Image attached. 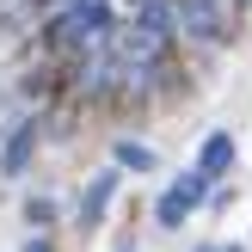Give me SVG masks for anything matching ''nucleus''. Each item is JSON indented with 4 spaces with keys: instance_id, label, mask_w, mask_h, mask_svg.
<instances>
[{
    "instance_id": "4",
    "label": "nucleus",
    "mask_w": 252,
    "mask_h": 252,
    "mask_svg": "<svg viewBox=\"0 0 252 252\" xmlns=\"http://www.w3.org/2000/svg\"><path fill=\"white\" fill-rule=\"evenodd\" d=\"M31 154H37V117H25V123H12L6 148H0V179H19L31 166Z\"/></svg>"
},
{
    "instance_id": "6",
    "label": "nucleus",
    "mask_w": 252,
    "mask_h": 252,
    "mask_svg": "<svg viewBox=\"0 0 252 252\" xmlns=\"http://www.w3.org/2000/svg\"><path fill=\"white\" fill-rule=\"evenodd\" d=\"M228 166H234V135H228V129H216V135L203 142V154H197V172H209V179H221Z\"/></svg>"
},
{
    "instance_id": "1",
    "label": "nucleus",
    "mask_w": 252,
    "mask_h": 252,
    "mask_svg": "<svg viewBox=\"0 0 252 252\" xmlns=\"http://www.w3.org/2000/svg\"><path fill=\"white\" fill-rule=\"evenodd\" d=\"M117 19H111V0H62L56 25H49V43L56 49H105Z\"/></svg>"
},
{
    "instance_id": "7",
    "label": "nucleus",
    "mask_w": 252,
    "mask_h": 252,
    "mask_svg": "<svg viewBox=\"0 0 252 252\" xmlns=\"http://www.w3.org/2000/svg\"><path fill=\"white\" fill-rule=\"evenodd\" d=\"M117 166L148 172V166H154V148H142V142H117Z\"/></svg>"
},
{
    "instance_id": "2",
    "label": "nucleus",
    "mask_w": 252,
    "mask_h": 252,
    "mask_svg": "<svg viewBox=\"0 0 252 252\" xmlns=\"http://www.w3.org/2000/svg\"><path fill=\"white\" fill-rule=\"evenodd\" d=\"M209 185H216L209 172H185V179H172L166 191H160V203H154V221H160V228H185V216L209 197Z\"/></svg>"
},
{
    "instance_id": "9",
    "label": "nucleus",
    "mask_w": 252,
    "mask_h": 252,
    "mask_svg": "<svg viewBox=\"0 0 252 252\" xmlns=\"http://www.w3.org/2000/svg\"><path fill=\"white\" fill-rule=\"evenodd\" d=\"M25 252H49V240H25Z\"/></svg>"
},
{
    "instance_id": "8",
    "label": "nucleus",
    "mask_w": 252,
    "mask_h": 252,
    "mask_svg": "<svg viewBox=\"0 0 252 252\" xmlns=\"http://www.w3.org/2000/svg\"><path fill=\"white\" fill-rule=\"evenodd\" d=\"M25 216H31V221H37V228H43V221H49V216H56V203H49V197H31V209H25Z\"/></svg>"
},
{
    "instance_id": "3",
    "label": "nucleus",
    "mask_w": 252,
    "mask_h": 252,
    "mask_svg": "<svg viewBox=\"0 0 252 252\" xmlns=\"http://www.w3.org/2000/svg\"><path fill=\"white\" fill-rule=\"evenodd\" d=\"M172 6H179V25H185L191 37L216 43V37L234 25V6H240V0H172Z\"/></svg>"
},
{
    "instance_id": "5",
    "label": "nucleus",
    "mask_w": 252,
    "mask_h": 252,
    "mask_svg": "<svg viewBox=\"0 0 252 252\" xmlns=\"http://www.w3.org/2000/svg\"><path fill=\"white\" fill-rule=\"evenodd\" d=\"M111 197H117V172H98V179H93V191L80 197V221H86V228H98V221H105Z\"/></svg>"
},
{
    "instance_id": "10",
    "label": "nucleus",
    "mask_w": 252,
    "mask_h": 252,
    "mask_svg": "<svg viewBox=\"0 0 252 252\" xmlns=\"http://www.w3.org/2000/svg\"><path fill=\"white\" fill-rule=\"evenodd\" d=\"M221 252H246V246H221Z\"/></svg>"
}]
</instances>
